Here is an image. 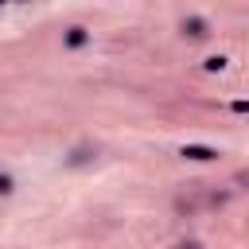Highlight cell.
Wrapping results in <instances>:
<instances>
[{
	"label": "cell",
	"mask_w": 249,
	"mask_h": 249,
	"mask_svg": "<svg viewBox=\"0 0 249 249\" xmlns=\"http://www.w3.org/2000/svg\"><path fill=\"white\" fill-rule=\"evenodd\" d=\"M179 31H183L187 39H210V19H206V16H183Z\"/></svg>",
	"instance_id": "cell-1"
},
{
	"label": "cell",
	"mask_w": 249,
	"mask_h": 249,
	"mask_svg": "<svg viewBox=\"0 0 249 249\" xmlns=\"http://www.w3.org/2000/svg\"><path fill=\"white\" fill-rule=\"evenodd\" d=\"M179 156L191 160V163H214L218 160V148H210V144H183Z\"/></svg>",
	"instance_id": "cell-2"
},
{
	"label": "cell",
	"mask_w": 249,
	"mask_h": 249,
	"mask_svg": "<svg viewBox=\"0 0 249 249\" xmlns=\"http://www.w3.org/2000/svg\"><path fill=\"white\" fill-rule=\"evenodd\" d=\"M97 160V148L93 144H78V148H70V156L62 160L66 167H86V163H93Z\"/></svg>",
	"instance_id": "cell-3"
},
{
	"label": "cell",
	"mask_w": 249,
	"mask_h": 249,
	"mask_svg": "<svg viewBox=\"0 0 249 249\" xmlns=\"http://www.w3.org/2000/svg\"><path fill=\"white\" fill-rule=\"evenodd\" d=\"M86 43H89V27H82V23L66 27V35H62V47H66V51H82Z\"/></svg>",
	"instance_id": "cell-4"
},
{
	"label": "cell",
	"mask_w": 249,
	"mask_h": 249,
	"mask_svg": "<svg viewBox=\"0 0 249 249\" xmlns=\"http://www.w3.org/2000/svg\"><path fill=\"white\" fill-rule=\"evenodd\" d=\"M226 62H230L226 54H206V58H202V70H206V74H222Z\"/></svg>",
	"instance_id": "cell-5"
},
{
	"label": "cell",
	"mask_w": 249,
	"mask_h": 249,
	"mask_svg": "<svg viewBox=\"0 0 249 249\" xmlns=\"http://www.w3.org/2000/svg\"><path fill=\"white\" fill-rule=\"evenodd\" d=\"M12 191H16V179L8 171H0V195H12Z\"/></svg>",
	"instance_id": "cell-6"
},
{
	"label": "cell",
	"mask_w": 249,
	"mask_h": 249,
	"mask_svg": "<svg viewBox=\"0 0 249 249\" xmlns=\"http://www.w3.org/2000/svg\"><path fill=\"white\" fill-rule=\"evenodd\" d=\"M230 109L233 113H249V101H230Z\"/></svg>",
	"instance_id": "cell-7"
},
{
	"label": "cell",
	"mask_w": 249,
	"mask_h": 249,
	"mask_svg": "<svg viewBox=\"0 0 249 249\" xmlns=\"http://www.w3.org/2000/svg\"><path fill=\"white\" fill-rule=\"evenodd\" d=\"M179 249H202V245H198V241H183Z\"/></svg>",
	"instance_id": "cell-8"
},
{
	"label": "cell",
	"mask_w": 249,
	"mask_h": 249,
	"mask_svg": "<svg viewBox=\"0 0 249 249\" xmlns=\"http://www.w3.org/2000/svg\"><path fill=\"white\" fill-rule=\"evenodd\" d=\"M0 4H8V0H0Z\"/></svg>",
	"instance_id": "cell-9"
},
{
	"label": "cell",
	"mask_w": 249,
	"mask_h": 249,
	"mask_svg": "<svg viewBox=\"0 0 249 249\" xmlns=\"http://www.w3.org/2000/svg\"><path fill=\"white\" fill-rule=\"evenodd\" d=\"M19 4H23V0H19Z\"/></svg>",
	"instance_id": "cell-10"
}]
</instances>
